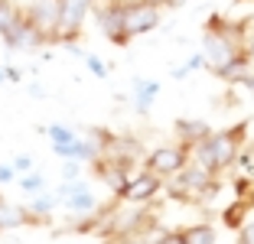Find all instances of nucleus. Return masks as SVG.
<instances>
[{"label":"nucleus","instance_id":"obj_26","mask_svg":"<svg viewBox=\"0 0 254 244\" xmlns=\"http://www.w3.org/2000/svg\"><path fill=\"white\" fill-rule=\"evenodd\" d=\"M143 3H150V7H170V0H143Z\"/></svg>","mask_w":254,"mask_h":244},{"label":"nucleus","instance_id":"obj_25","mask_svg":"<svg viewBox=\"0 0 254 244\" xmlns=\"http://www.w3.org/2000/svg\"><path fill=\"white\" fill-rule=\"evenodd\" d=\"M13 176H16V170H13V166H10V163H0V185L13 183Z\"/></svg>","mask_w":254,"mask_h":244},{"label":"nucleus","instance_id":"obj_2","mask_svg":"<svg viewBox=\"0 0 254 244\" xmlns=\"http://www.w3.org/2000/svg\"><path fill=\"white\" fill-rule=\"evenodd\" d=\"M245 133H248V124H235V127H228V130H212L202 143H195V147H192L195 163L205 166L212 176L232 170L235 160H238V153H241V140H245Z\"/></svg>","mask_w":254,"mask_h":244},{"label":"nucleus","instance_id":"obj_20","mask_svg":"<svg viewBox=\"0 0 254 244\" xmlns=\"http://www.w3.org/2000/svg\"><path fill=\"white\" fill-rule=\"evenodd\" d=\"M85 62H88V68H91V75H95V78H105V75H108V65H105L101 59H98V56L85 52Z\"/></svg>","mask_w":254,"mask_h":244},{"label":"nucleus","instance_id":"obj_23","mask_svg":"<svg viewBox=\"0 0 254 244\" xmlns=\"http://www.w3.org/2000/svg\"><path fill=\"white\" fill-rule=\"evenodd\" d=\"M153 244H186V241H183V231H163Z\"/></svg>","mask_w":254,"mask_h":244},{"label":"nucleus","instance_id":"obj_21","mask_svg":"<svg viewBox=\"0 0 254 244\" xmlns=\"http://www.w3.org/2000/svg\"><path fill=\"white\" fill-rule=\"evenodd\" d=\"M78 173H82V163L78 160H65V166H62V183H68V179H82Z\"/></svg>","mask_w":254,"mask_h":244},{"label":"nucleus","instance_id":"obj_24","mask_svg":"<svg viewBox=\"0 0 254 244\" xmlns=\"http://www.w3.org/2000/svg\"><path fill=\"white\" fill-rule=\"evenodd\" d=\"M10 166H13V170H16V173H26V170H30V166H33V156H26V153H20V156H16V160H13V163H10Z\"/></svg>","mask_w":254,"mask_h":244},{"label":"nucleus","instance_id":"obj_11","mask_svg":"<svg viewBox=\"0 0 254 244\" xmlns=\"http://www.w3.org/2000/svg\"><path fill=\"white\" fill-rule=\"evenodd\" d=\"M176 140L180 143H186V147H195V143H202L205 137L212 133V127L205 124V121H192V118H183V121H176Z\"/></svg>","mask_w":254,"mask_h":244},{"label":"nucleus","instance_id":"obj_12","mask_svg":"<svg viewBox=\"0 0 254 244\" xmlns=\"http://www.w3.org/2000/svg\"><path fill=\"white\" fill-rule=\"evenodd\" d=\"M160 95V81L153 78H134V111L137 114H150L153 98Z\"/></svg>","mask_w":254,"mask_h":244},{"label":"nucleus","instance_id":"obj_10","mask_svg":"<svg viewBox=\"0 0 254 244\" xmlns=\"http://www.w3.org/2000/svg\"><path fill=\"white\" fill-rule=\"evenodd\" d=\"M3 43H7V49H26V52H30V49H39V46H46L49 39H46L30 20H23L20 26H16V30L10 33L7 39H3Z\"/></svg>","mask_w":254,"mask_h":244},{"label":"nucleus","instance_id":"obj_15","mask_svg":"<svg viewBox=\"0 0 254 244\" xmlns=\"http://www.w3.org/2000/svg\"><path fill=\"white\" fill-rule=\"evenodd\" d=\"M183 241H186V244H215L218 241V231H215V225L199 222V225L183 228Z\"/></svg>","mask_w":254,"mask_h":244},{"label":"nucleus","instance_id":"obj_1","mask_svg":"<svg viewBox=\"0 0 254 244\" xmlns=\"http://www.w3.org/2000/svg\"><path fill=\"white\" fill-rule=\"evenodd\" d=\"M245 39H248V26L245 23H228L225 16H212L205 23V33H202V56H205V65L212 68V75H218L222 68H228L235 59L248 56L245 52Z\"/></svg>","mask_w":254,"mask_h":244},{"label":"nucleus","instance_id":"obj_14","mask_svg":"<svg viewBox=\"0 0 254 244\" xmlns=\"http://www.w3.org/2000/svg\"><path fill=\"white\" fill-rule=\"evenodd\" d=\"M59 208V195H33V202L26 205V212H30V222H43V218H49V215Z\"/></svg>","mask_w":254,"mask_h":244},{"label":"nucleus","instance_id":"obj_18","mask_svg":"<svg viewBox=\"0 0 254 244\" xmlns=\"http://www.w3.org/2000/svg\"><path fill=\"white\" fill-rule=\"evenodd\" d=\"M20 189H23V192H30V195L46 192V176H39V173H26V176L20 179Z\"/></svg>","mask_w":254,"mask_h":244},{"label":"nucleus","instance_id":"obj_13","mask_svg":"<svg viewBox=\"0 0 254 244\" xmlns=\"http://www.w3.org/2000/svg\"><path fill=\"white\" fill-rule=\"evenodd\" d=\"M23 20H26V10L16 7V0H0V39H7Z\"/></svg>","mask_w":254,"mask_h":244},{"label":"nucleus","instance_id":"obj_7","mask_svg":"<svg viewBox=\"0 0 254 244\" xmlns=\"http://www.w3.org/2000/svg\"><path fill=\"white\" fill-rule=\"evenodd\" d=\"M160 189H163V179H160L157 173H150V170H140V173H130V179H127V185L121 189L118 199L127 202V205H147Z\"/></svg>","mask_w":254,"mask_h":244},{"label":"nucleus","instance_id":"obj_8","mask_svg":"<svg viewBox=\"0 0 254 244\" xmlns=\"http://www.w3.org/2000/svg\"><path fill=\"white\" fill-rule=\"evenodd\" d=\"M124 26L127 36H143V33H153L160 26V7H150L143 0H127L124 3Z\"/></svg>","mask_w":254,"mask_h":244},{"label":"nucleus","instance_id":"obj_4","mask_svg":"<svg viewBox=\"0 0 254 244\" xmlns=\"http://www.w3.org/2000/svg\"><path fill=\"white\" fill-rule=\"evenodd\" d=\"M91 10H95V0H62V10H59V30H56L53 43L75 46V39L82 36L85 20H88Z\"/></svg>","mask_w":254,"mask_h":244},{"label":"nucleus","instance_id":"obj_17","mask_svg":"<svg viewBox=\"0 0 254 244\" xmlns=\"http://www.w3.org/2000/svg\"><path fill=\"white\" fill-rule=\"evenodd\" d=\"M46 137L53 140V147H62V143L78 140V133H75L68 124H49V127H46Z\"/></svg>","mask_w":254,"mask_h":244},{"label":"nucleus","instance_id":"obj_5","mask_svg":"<svg viewBox=\"0 0 254 244\" xmlns=\"http://www.w3.org/2000/svg\"><path fill=\"white\" fill-rule=\"evenodd\" d=\"M189 156H192V147H186V143H180V140H176V143H163V147H157V150H150V153H147L143 170L157 173L160 179H170V176H176V173L189 163Z\"/></svg>","mask_w":254,"mask_h":244},{"label":"nucleus","instance_id":"obj_6","mask_svg":"<svg viewBox=\"0 0 254 244\" xmlns=\"http://www.w3.org/2000/svg\"><path fill=\"white\" fill-rule=\"evenodd\" d=\"M124 3L127 0H108L105 7L95 10V20H98V30L105 33L114 46H127L130 36H127V26H124Z\"/></svg>","mask_w":254,"mask_h":244},{"label":"nucleus","instance_id":"obj_19","mask_svg":"<svg viewBox=\"0 0 254 244\" xmlns=\"http://www.w3.org/2000/svg\"><path fill=\"white\" fill-rule=\"evenodd\" d=\"M105 244H153L147 235H108Z\"/></svg>","mask_w":254,"mask_h":244},{"label":"nucleus","instance_id":"obj_22","mask_svg":"<svg viewBox=\"0 0 254 244\" xmlns=\"http://www.w3.org/2000/svg\"><path fill=\"white\" fill-rule=\"evenodd\" d=\"M238 244H254V222H245L238 228Z\"/></svg>","mask_w":254,"mask_h":244},{"label":"nucleus","instance_id":"obj_3","mask_svg":"<svg viewBox=\"0 0 254 244\" xmlns=\"http://www.w3.org/2000/svg\"><path fill=\"white\" fill-rule=\"evenodd\" d=\"M166 189H170L173 199H209V195L218 189V183L205 166L186 163L176 176H170V185H166Z\"/></svg>","mask_w":254,"mask_h":244},{"label":"nucleus","instance_id":"obj_16","mask_svg":"<svg viewBox=\"0 0 254 244\" xmlns=\"http://www.w3.org/2000/svg\"><path fill=\"white\" fill-rule=\"evenodd\" d=\"M251 205H254L251 199H235L232 205H228V208L222 212V222L228 225V228H235V231H238L241 225H245V218H248V208H251Z\"/></svg>","mask_w":254,"mask_h":244},{"label":"nucleus","instance_id":"obj_9","mask_svg":"<svg viewBox=\"0 0 254 244\" xmlns=\"http://www.w3.org/2000/svg\"><path fill=\"white\" fill-rule=\"evenodd\" d=\"M59 10H62V0H33L26 7V20L53 43L56 30H59Z\"/></svg>","mask_w":254,"mask_h":244}]
</instances>
